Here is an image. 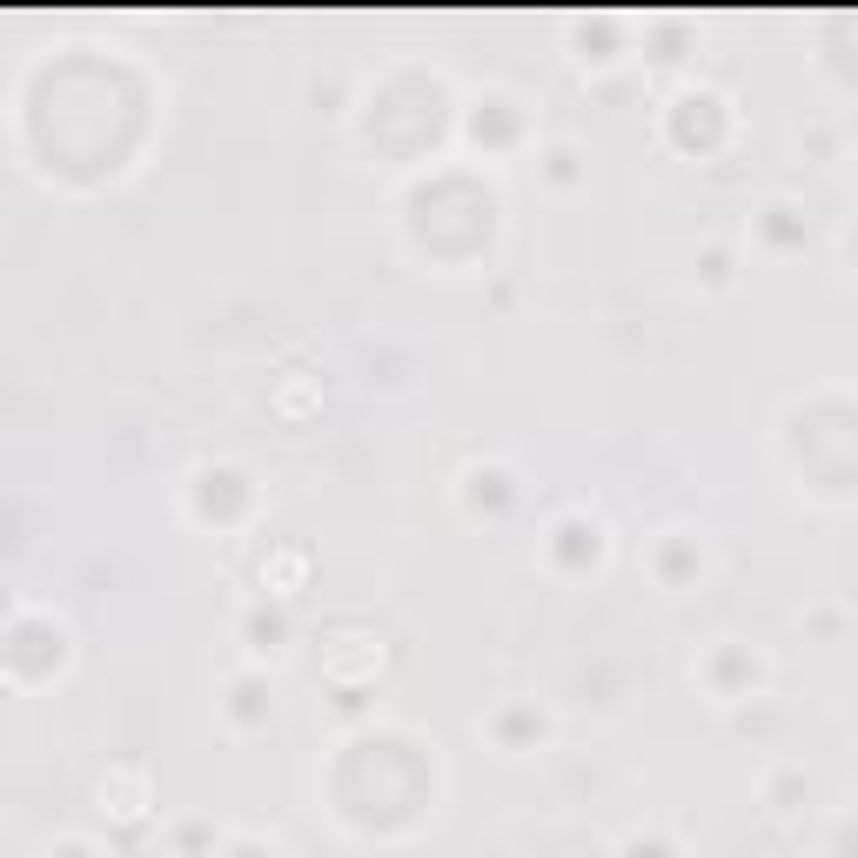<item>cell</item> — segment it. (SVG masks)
I'll use <instances>...</instances> for the list:
<instances>
[{
	"label": "cell",
	"instance_id": "obj_1",
	"mask_svg": "<svg viewBox=\"0 0 858 858\" xmlns=\"http://www.w3.org/2000/svg\"><path fill=\"white\" fill-rule=\"evenodd\" d=\"M255 698H262V684H255V678L235 684V718H262V704H255Z\"/></svg>",
	"mask_w": 858,
	"mask_h": 858
}]
</instances>
